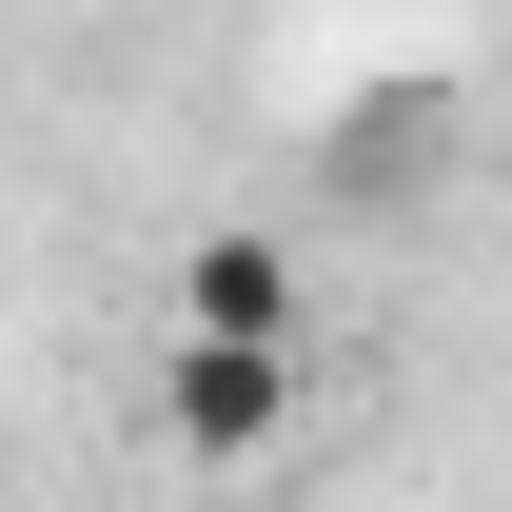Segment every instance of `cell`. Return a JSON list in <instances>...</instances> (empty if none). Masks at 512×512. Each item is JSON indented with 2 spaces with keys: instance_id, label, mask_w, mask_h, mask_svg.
Listing matches in <instances>:
<instances>
[{
  "instance_id": "cell-2",
  "label": "cell",
  "mask_w": 512,
  "mask_h": 512,
  "mask_svg": "<svg viewBox=\"0 0 512 512\" xmlns=\"http://www.w3.org/2000/svg\"><path fill=\"white\" fill-rule=\"evenodd\" d=\"M178 335H256V355H296V256H276V237H197V256H178Z\"/></svg>"
},
{
  "instance_id": "cell-1",
  "label": "cell",
  "mask_w": 512,
  "mask_h": 512,
  "mask_svg": "<svg viewBox=\"0 0 512 512\" xmlns=\"http://www.w3.org/2000/svg\"><path fill=\"white\" fill-rule=\"evenodd\" d=\"M158 434H178L197 473H256V453L296 434V355H256V335H178V355H158Z\"/></svg>"
}]
</instances>
